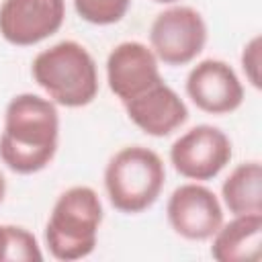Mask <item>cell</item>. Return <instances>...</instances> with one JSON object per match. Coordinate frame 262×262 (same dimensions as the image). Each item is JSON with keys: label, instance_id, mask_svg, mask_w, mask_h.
Returning a JSON list of instances; mask_svg holds the SVG:
<instances>
[{"label": "cell", "instance_id": "obj_1", "mask_svg": "<svg viewBox=\"0 0 262 262\" xmlns=\"http://www.w3.org/2000/svg\"><path fill=\"white\" fill-rule=\"evenodd\" d=\"M59 115L49 98L16 94L4 113L0 160L16 174L43 170L57 151Z\"/></svg>", "mask_w": 262, "mask_h": 262}, {"label": "cell", "instance_id": "obj_2", "mask_svg": "<svg viewBox=\"0 0 262 262\" xmlns=\"http://www.w3.org/2000/svg\"><path fill=\"white\" fill-rule=\"evenodd\" d=\"M33 78L47 96L68 108L90 104L98 94L94 57L76 41H59L33 59Z\"/></svg>", "mask_w": 262, "mask_h": 262}, {"label": "cell", "instance_id": "obj_3", "mask_svg": "<svg viewBox=\"0 0 262 262\" xmlns=\"http://www.w3.org/2000/svg\"><path fill=\"white\" fill-rule=\"evenodd\" d=\"M102 203L90 186H72L59 194L45 227V244L55 260L72 262L92 254Z\"/></svg>", "mask_w": 262, "mask_h": 262}, {"label": "cell", "instance_id": "obj_4", "mask_svg": "<svg viewBox=\"0 0 262 262\" xmlns=\"http://www.w3.org/2000/svg\"><path fill=\"white\" fill-rule=\"evenodd\" d=\"M166 180L162 158L143 145H129L117 151L104 170V188L111 205L121 213H141L149 209Z\"/></svg>", "mask_w": 262, "mask_h": 262}, {"label": "cell", "instance_id": "obj_5", "mask_svg": "<svg viewBox=\"0 0 262 262\" xmlns=\"http://www.w3.org/2000/svg\"><path fill=\"white\" fill-rule=\"evenodd\" d=\"M151 51L168 66L190 63L207 43V25L190 6H172L160 12L149 29Z\"/></svg>", "mask_w": 262, "mask_h": 262}, {"label": "cell", "instance_id": "obj_6", "mask_svg": "<svg viewBox=\"0 0 262 262\" xmlns=\"http://www.w3.org/2000/svg\"><path fill=\"white\" fill-rule=\"evenodd\" d=\"M231 160L229 137L213 125H196L180 135L170 147L174 170L190 180L215 178Z\"/></svg>", "mask_w": 262, "mask_h": 262}, {"label": "cell", "instance_id": "obj_7", "mask_svg": "<svg viewBox=\"0 0 262 262\" xmlns=\"http://www.w3.org/2000/svg\"><path fill=\"white\" fill-rule=\"evenodd\" d=\"M66 0H4L0 6V35L18 47L41 43L59 31Z\"/></svg>", "mask_w": 262, "mask_h": 262}, {"label": "cell", "instance_id": "obj_8", "mask_svg": "<svg viewBox=\"0 0 262 262\" xmlns=\"http://www.w3.org/2000/svg\"><path fill=\"white\" fill-rule=\"evenodd\" d=\"M170 227L184 239L203 242L223 225V209L213 190L203 184L178 186L166 207Z\"/></svg>", "mask_w": 262, "mask_h": 262}, {"label": "cell", "instance_id": "obj_9", "mask_svg": "<svg viewBox=\"0 0 262 262\" xmlns=\"http://www.w3.org/2000/svg\"><path fill=\"white\" fill-rule=\"evenodd\" d=\"M106 80L111 92L125 104L162 82L158 57L147 45L139 41L119 43L108 53Z\"/></svg>", "mask_w": 262, "mask_h": 262}, {"label": "cell", "instance_id": "obj_10", "mask_svg": "<svg viewBox=\"0 0 262 262\" xmlns=\"http://www.w3.org/2000/svg\"><path fill=\"white\" fill-rule=\"evenodd\" d=\"M186 94L205 113L227 115L244 102V86L233 68L221 59H203L186 76Z\"/></svg>", "mask_w": 262, "mask_h": 262}, {"label": "cell", "instance_id": "obj_11", "mask_svg": "<svg viewBox=\"0 0 262 262\" xmlns=\"http://www.w3.org/2000/svg\"><path fill=\"white\" fill-rule=\"evenodd\" d=\"M125 111L129 119L151 137H166L188 119L184 100L168 84H164V80L125 102Z\"/></svg>", "mask_w": 262, "mask_h": 262}, {"label": "cell", "instance_id": "obj_12", "mask_svg": "<svg viewBox=\"0 0 262 262\" xmlns=\"http://www.w3.org/2000/svg\"><path fill=\"white\" fill-rule=\"evenodd\" d=\"M262 246V213L235 215L233 221L215 231L211 256L217 262L258 260Z\"/></svg>", "mask_w": 262, "mask_h": 262}, {"label": "cell", "instance_id": "obj_13", "mask_svg": "<svg viewBox=\"0 0 262 262\" xmlns=\"http://www.w3.org/2000/svg\"><path fill=\"white\" fill-rule=\"evenodd\" d=\"M221 196L229 213L256 215L262 213V166L260 162H244L233 168L221 186Z\"/></svg>", "mask_w": 262, "mask_h": 262}, {"label": "cell", "instance_id": "obj_14", "mask_svg": "<svg viewBox=\"0 0 262 262\" xmlns=\"http://www.w3.org/2000/svg\"><path fill=\"white\" fill-rule=\"evenodd\" d=\"M129 4L131 0H74L76 12L80 14V18L92 25L119 23L125 16Z\"/></svg>", "mask_w": 262, "mask_h": 262}, {"label": "cell", "instance_id": "obj_15", "mask_svg": "<svg viewBox=\"0 0 262 262\" xmlns=\"http://www.w3.org/2000/svg\"><path fill=\"white\" fill-rule=\"evenodd\" d=\"M8 229V256L6 262L16 260V262H29V260H43V254L39 250V244L35 239V235L31 231H27L25 227H14V225H6Z\"/></svg>", "mask_w": 262, "mask_h": 262}, {"label": "cell", "instance_id": "obj_16", "mask_svg": "<svg viewBox=\"0 0 262 262\" xmlns=\"http://www.w3.org/2000/svg\"><path fill=\"white\" fill-rule=\"evenodd\" d=\"M260 63V37H254L246 47H244V53H242V66H244V72L248 74L250 82L260 88V76H258V66Z\"/></svg>", "mask_w": 262, "mask_h": 262}, {"label": "cell", "instance_id": "obj_17", "mask_svg": "<svg viewBox=\"0 0 262 262\" xmlns=\"http://www.w3.org/2000/svg\"><path fill=\"white\" fill-rule=\"evenodd\" d=\"M8 256V229L6 225H0V262H6Z\"/></svg>", "mask_w": 262, "mask_h": 262}, {"label": "cell", "instance_id": "obj_18", "mask_svg": "<svg viewBox=\"0 0 262 262\" xmlns=\"http://www.w3.org/2000/svg\"><path fill=\"white\" fill-rule=\"evenodd\" d=\"M4 194H6V180H4V176L0 174V203L4 201Z\"/></svg>", "mask_w": 262, "mask_h": 262}, {"label": "cell", "instance_id": "obj_19", "mask_svg": "<svg viewBox=\"0 0 262 262\" xmlns=\"http://www.w3.org/2000/svg\"><path fill=\"white\" fill-rule=\"evenodd\" d=\"M154 2H160V4H172V2H176V0H154Z\"/></svg>", "mask_w": 262, "mask_h": 262}]
</instances>
